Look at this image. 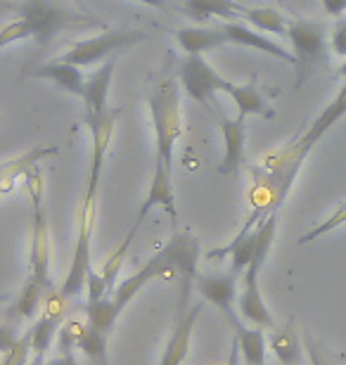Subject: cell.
I'll return each instance as SVG.
<instances>
[{
	"label": "cell",
	"mask_w": 346,
	"mask_h": 365,
	"mask_svg": "<svg viewBox=\"0 0 346 365\" xmlns=\"http://www.w3.org/2000/svg\"><path fill=\"white\" fill-rule=\"evenodd\" d=\"M200 240H197L193 232L183 230V232H175V235L168 240V242L161 247V250L154 254V257L147 261L143 268L121 280L119 284L114 287L112 302L116 306V311L123 313V309L133 302V299L145 289L147 282L152 280H175L178 282V318L183 313L188 311V297L190 292L195 289V280H197V264H200Z\"/></svg>",
	"instance_id": "6da1fadb"
},
{
	"label": "cell",
	"mask_w": 346,
	"mask_h": 365,
	"mask_svg": "<svg viewBox=\"0 0 346 365\" xmlns=\"http://www.w3.org/2000/svg\"><path fill=\"white\" fill-rule=\"evenodd\" d=\"M275 230H278V214L266 216L256 225L254 257L249 261V266L245 268V273H242V287L238 292V311L242 320L252 327H259V330H270V327H273V316H270L268 306L261 297L259 275L270 254V247H273Z\"/></svg>",
	"instance_id": "7a4b0ae2"
},
{
	"label": "cell",
	"mask_w": 346,
	"mask_h": 365,
	"mask_svg": "<svg viewBox=\"0 0 346 365\" xmlns=\"http://www.w3.org/2000/svg\"><path fill=\"white\" fill-rule=\"evenodd\" d=\"M14 10H17V19L29 24L31 38L41 48H46L57 34L78 31V29H91V26H105L102 19L73 10L67 0H21Z\"/></svg>",
	"instance_id": "3957f363"
},
{
	"label": "cell",
	"mask_w": 346,
	"mask_h": 365,
	"mask_svg": "<svg viewBox=\"0 0 346 365\" xmlns=\"http://www.w3.org/2000/svg\"><path fill=\"white\" fill-rule=\"evenodd\" d=\"M154 126V143H157L159 162L173 171V150L183 133V109H180V83L175 78H161L157 88H152L147 98Z\"/></svg>",
	"instance_id": "277c9868"
},
{
	"label": "cell",
	"mask_w": 346,
	"mask_h": 365,
	"mask_svg": "<svg viewBox=\"0 0 346 365\" xmlns=\"http://www.w3.org/2000/svg\"><path fill=\"white\" fill-rule=\"evenodd\" d=\"M24 180L29 195H31V252H29L26 284L39 287L48 294L50 289H55V282L50 277V228L46 209H43L46 182H43V173L39 171V166L29 171Z\"/></svg>",
	"instance_id": "5b68a950"
},
{
	"label": "cell",
	"mask_w": 346,
	"mask_h": 365,
	"mask_svg": "<svg viewBox=\"0 0 346 365\" xmlns=\"http://www.w3.org/2000/svg\"><path fill=\"white\" fill-rule=\"evenodd\" d=\"M147 38H150V34L140 31V29H114V31H105L100 36H93V38L73 43V46H69L67 53L57 57V60L76 64V67H93V64L107 60L109 55L133 48Z\"/></svg>",
	"instance_id": "8992f818"
},
{
	"label": "cell",
	"mask_w": 346,
	"mask_h": 365,
	"mask_svg": "<svg viewBox=\"0 0 346 365\" xmlns=\"http://www.w3.org/2000/svg\"><path fill=\"white\" fill-rule=\"evenodd\" d=\"M95 216H98V200H83L81 204V218H78V237L73 247V259L67 275L57 289L62 297L76 299L86 289V277L93 271V230H95Z\"/></svg>",
	"instance_id": "52a82bcc"
},
{
	"label": "cell",
	"mask_w": 346,
	"mask_h": 365,
	"mask_svg": "<svg viewBox=\"0 0 346 365\" xmlns=\"http://www.w3.org/2000/svg\"><path fill=\"white\" fill-rule=\"evenodd\" d=\"M287 38L292 41L294 57H297V86L306 81L308 71L325 57V43H327V29L322 21L313 19H292L287 24Z\"/></svg>",
	"instance_id": "ba28073f"
},
{
	"label": "cell",
	"mask_w": 346,
	"mask_h": 365,
	"mask_svg": "<svg viewBox=\"0 0 346 365\" xmlns=\"http://www.w3.org/2000/svg\"><path fill=\"white\" fill-rule=\"evenodd\" d=\"M119 114H121V107H107L102 114L93 116V119H86L88 128H91V169H88V185H86L83 200H98L102 169H105V159H107L109 145H112Z\"/></svg>",
	"instance_id": "9c48e42d"
},
{
	"label": "cell",
	"mask_w": 346,
	"mask_h": 365,
	"mask_svg": "<svg viewBox=\"0 0 346 365\" xmlns=\"http://www.w3.org/2000/svg\"><path fill=\"white\" fill-rule=\"evenodd\" d=\"M178 83H180V88L195 102H200V105H209V102H213V95L228 93L233 86V81L220 76L202 55L185 57V62H183L178 69Z\"/></svg>",
	"instance_id": "30bf717a"
},
{
	"label": "cell",
	"mask_w": 346,
	"mask_h": 365,
	"mask_svg": "<svg viewBox=\"0 0 346 365\" xmlns=\"http://www.w3.org/2000/svg\"><path fill=\"white\" fill-rule=\"evenodd\" d=\"M195 289L202 297V302H209L223 313L225 323L233 332H238L245 325L238 311V275H197Z\"/></svg>",
	"instance_id": "8fae6325"
},
{
	"label": "cell",
	"mask_w": 346,
	"mask_h": 365,
	"mask_svg": "<svg viewBox=\"0 0 346 365\" xmlns=\"http://www.w3.org/2000/svg\"><path fill=\"white\" fill-rule=\"evenodd\" d=\"M164 209L168 218H171L173 223H178V207H175V190H173V171L164 166V162H159V159H154V173H152V180H150V190H147L145 195V202L140 204V211L136 216L133 225H131V230H136L143 225L145 216L150 214L152 209Z\"/></svg>",
	"instance_id": "7c38bea8"
},
{
	"label": "cell",
	"mask_w": 346,
	"mask_h": 365,
	"mask_svg": "<svg viewBox=\"0 0 346 365\" xmlns=\"http://www.w3.org/2000/svg\"><path fill=\"white\" fill-rule=\"evenodd\" d=\"M220 31H223L225 41L228 43H235V46H245V48H254V50H261L270 57H278L287 64H294L297 67V57L290 50H285L283 46H278L270 38H266L263 34L254 31V26H249L247 21H220Z\"/></svg>",
	"instance_id": "4fadbf2b"
},
{
	"label": "cell",
	"mask_w": 346,
	"mask_h": 365,
	"mask_svg": "<svg viewBox=\"0 0 346 365\" xmlns=\"http://www.w3.org/2000/svg\"><path fill=\"white\" fill-rule=\"evenodd\" d=\"M202 302L195 304L193 309L183 313L180 318H175V327L168 337V344L161 354V359L157 365H183L190 356V346H193V332L197 325V318L202 313Z\"/></svg>",
	"instance_id": "5bb4252c"
},
{
	"label": "cell",
	"mask_w": 346,
	"mask_h": 365,
	"mask_svg": "<svg viewBox=\"0 0 346 365\" xmlns=\"http://www.w3.org/2000/svg\"><path fill=\"white\" fill-rule=\"evenodd\" d=\"M21 76L57 83L62 91L76 95V98L83 95V86H86V76H83V71H81V67L62 62V60H53V62H43V64H36V67H29L21 71Z\"/></svg>",
	"instance_id": "9a60e30c"
},
{
	"label": "cell",
	"mask_w": 346,
	"mask_h": 365,
	"mask_svg": "<svg viewBox=\"0 0 346 365\" xmlns=\"http://www.w3.org/2000/svg\"><path fill=\"white\" fill-rule=\"evenodd\" d=\"M220 133H223V164H220V173H238L245 166V140H247V123L242 116L220 119Z\"/></svg>",
	"instance_id": "2e32d148"
},
{
	"label": "cell",
	"mask_w": 346,
	"mask_h": 365,
	"mask_svg": "<svg viewBox=\"0 0 346 365\" xmlns=\"http://www.w3.org/2000/svg\"><path fill=\"white\" fill-rule=\"evenodd\" d=\"M112 76H114V60H107L100 69H95L91 76L86 78L83 86V107H86V119L102 114L109 107V88H112Z\"/></svg>",
	"instance_id": "e0dca14e"
},
{
	"label": "cell",
	"mask_w": 346,
	"mask_h": 365,
	"mask_svg": "<svg viewBox=\"0 0 346 365\" xmlns=\"http://www.w3.org/2000/svg\"><path fill=\"white\" fill-rule=\"evenodd\" d=\"M175 41L180 50H185V55H204L228 43L218 26H183L175 31Z\"/></svg>",
	"instance_id": "ac0fdd59"
},
{
	"label": "cell",
	"mask_w": 346,
	"mask_h": 365,
	"mask_svg": "<svg viewBox=\"0 0 346 365\" xmlns=\"http://www.w3.org/2000/svg\"><path fill=\"white\" fill-rule=\"evenodd\" d=\"M53 155H57V148H36V150L24 152V155L17 159H12V162H5L0 166V195L10 192L14 187V182L19 178H24L31 169H36L46 157H53Z\"/></svg>",
	"instance_id": "d6986e66"
},
{
	"label": "cell",
	"mask_w": 346,
	"mask_h": 365,
	"mask_svg": "<svg viewBox=\"0 0 346 365\" xmlns=\"http://www.w3.org/2000/svg\"><path fill=\"white\" fill-rule=\"evenodd\" d=\"M247 5L238 0H185L188 17L195 21H209L211 17H218L223 21H242V12Z\"/></svg>",
	"instance_id": "ffe728a7"
},
{
	"label": "cell",
	"mask_w": 346,
	"mask_h": 365,
	"mask_svg": "<svg viewBox=\"0 0 346 365\" xmlns=\"http://www.w3.org/2000/svg\"><path fill=\"white\" fill-rule=\"evenodd\" d=\"M233 339L238 341L240 356L245 359V365H266L268 339H266V334H263V330L245 323L238 332H233Z\"/></svg>",
	"instance_id": "44dd1931"
},
{
	"label": "cell",
	"mask_w": 346,
	"mask_h": 365,
	"mask_svg": "<svg viewBox=\"0 0 346 365\" xmlns=\"http://www.w3.org/2000/svg\"><path fill=\"white\" fill-rule=\"evenodd\" d=\"M230 100L235 102L238 107V116L247 119L249 114H256V116H273V112L268 109V102L263 100V95L259 93L254 83H233L230 91Z\"/></svg>",
	"instance_id": "7402d4cb"
},
{
	"label": "cell",
	"mask_w": 346,
	"mask_h": 365,
	"mask_svg": "<svg viewBox=\"0 0 346 365\" xmlns=\"http://www.w3.org/2000/svg\"><path fill=\"white\" fill-rule=\"evenodd\" d=\"M268 349L283 365H301V341L299 334L294 332V320H290L283 330H278L268 339Z\"/></svg>",
	"instance_id": "603a6c76"
},
{
	"label": "cell",
	"mask_w": 346,
	"mask_h": 365,
	"mask_svg": "<svg viewBox=\"0 0 346 365\" xmlns=\"http://www.w3.org/2000/svg\"><path fill=\"white\" fill-rule=\"evenodd\" d=\"M88 323V320H86ZM107 344H109V334L98 330L93 325H86L83 334L78 339L76 351H81L93 365H109V354H107Z\"/></svg>",
	"instance_id": "cb8c5ba5"
},
{
	"label": "cell",
	"mask_w": 346,
	"mask_h": 365,
	"mask_svg": "<svg viewBox=\"0 0 346 365\" xmlns=\"http://www.w3.org/2000/svg\"><path fill=\"white\" fill-rule=\"evenodd\" d=\"M242 21H247L249 26L259 29V31H270L278 36H287V24H290L273 7H245Z\"/></svg>",
	"instance_id": "d4e9b609"
},
{
	"label": "cell",
	"mask_w": 346,
	"mask_h": 365,
	"mask_svg": "<svg viewBox=\"0 0 346 365\" xmlns=\"http://www.w3.org/2000/svg\"><path fill=\"white\" fill-rule=\"evenodd\" d=\"M133 237H136V230H128V232H126V237L121 240V245L116 247V250H114L112 254H109L107 261H105V266H102V271H100L102 280H105L107 289H109V294H112L114 287L119 284V282H116V277H119L123 264H126V257H128L131 245H133Z\"/></svg>",
	"instance_id": "484cf974"
},
{
	"label": "cell",
	"mask_w": 346,
	"mask_h": 365,
	"mask_svg": "<svg viewBox=\"0 0 346 365\" xmlns=\"http://www.w3.org/2000/svg\"><path fill=\"white\" fill-rule=\"evenodd\" d=\"M86 316H88V325H93V327H98V330H102V332L112 334L116 320H119L121 313L116 311L112 297H105V299H100V302H95V304H88L86 306Z\"/></svg>",
	"instance_id": "4316f807"
},
{
	"label": "cell",
	"mask_w": 346,
	"mask_h": 365,
	"mask_svg": "<svg viewBox=\"0 0 346 365\" xmlns=\"http://www.w3.org/2000/svg\"><path fill=\"white\" fill-rule=\"evenodd\" d=\"M83 320H76V318H67L57 332V354H73V349L78 346V339L81 334L86 330Z\"/></svg>",
	"instance_id": "83f0119b"
},
{
	"label": "cell",
	"mask_w": 346,
	"mask_h": 365,
	"mask_svg": "<svg viewBox=\"0 0 346 365\" xmlns=\"http://www.w3.org/2000/svg\"><path fill=\"white\" fill-rule=\"evenodd\" d=\"M346 223V202H342L340 207L335 209V214L330 216V218H325L320 225H315L313 230H308L306 235H301L299 237V245H308V242H313V240H318V237H322V235H327L330 230H335V228H340V225H344Z\"/></svg>",
	"instance_id": "f1b7e54d"
},
{
	"label": "cell",
	"mask_w": 346,
	"mask_h": 365,
	"mask_svg": "<svg viewBox=\"0 0 346 365\" xmlns=\"http://www.w3.org/2000/svg\"><path fill=\"white\" fill-rule=\"evenodd\" d=\"M31 337H29V332H24L21 337L14 341L10 351L3 354V361L0 365H26L29 363V356H31Z\"/></svg>",
	"instance_id": "f546056e"
},
{
	"label": "cell",
	"mask_w": 346,
	"mask_h": 365,
	"mask_svg": "<svg viewBox=\"0 0 346 365\" xmlns=\"http://www.w3.org/2000/svg\"><path fill=\"white\" fill-rule=\"evenodd\" d=\"M26 38H31V29H29L26 21L14 19L7 26L0 29V50L5 46H12V43H17V41H26Z\"/></svg>",
	"instance_id": "4dcf8cb0"
},
{
	"label": "cell",
	"mask_w": 346,
	"mask_h": 365,
	"mask_svg": "<svg viewBox=\"0 0 346 365\" xmlns=\"http://www.w3.org/2000/svg\"><path fill=\"white\" fill-rule=\"evenodd\" d=\"M86 289H88V304H95V302H100V299L109 297V289H107L105 280H102V275L95 273V271L88 273V277H86Z\"/></svg>",
	"instance_id": "1f68e13d"
},
{
	"label": "cell",
	"mask_w": 346,
	"mask_h": 365,
	"mask_svg": "<svg viewBox=\"0 0 346 365\" xmlns=\"http://www.w3.org/2000/svg\"><path fill=\"white\" fill-rule=\"evenodd\" d=\"M330 43H332V50L337 55H342L346 60V19H342L340 24L335 26L332 31V38H330Z\"/></svg>",
	"instance_id": "d6a6232c"
},
{
	"label": "cell",
	"mask_w": 346,
	"mask_h": 365,
	"mask_svg": "<svg viewBox=\"0 0 346 365\" xmlns=\"http://www.w3.org/2000/svg\"><path fill=\"white\" fill-rule=\"evenodd\" d=\"M325 12H330L332 17H342L346 12V0H320Z\"/></svg>",
	"instance_id": "836d02e7"
},
{
	"label": "cell",
	"mask_w": 346,
	"mask_h": 365,
	"mask_svg": "<svg viewBox=\"0 0 346 365\" xmlns=\"http://www.w3.org/2000/svg\"><path fill=\"white\" fill-rule=\"evenodd\" d=\"M46 365H78L73 354H57L53 359H46Z\"/></svg>",
	"instance_id": "e575fe53"
},
{
	"label": "cell",
	"mask_w": 346,
	"mask_h": 365,
	"mask_svg": "<svg viewBox=\"0 0 346 365\" xmlns=\"http://www.w3.org/2000/svg\"><path fill=\"white\" fill-rule=\"evenodd\" d=\"M306 346H308V354H311V363H313V365H325V363L320 361V356L315 354V349H313L311 341H306Z\"/></svg>",
	"instance_id": "d590c367"
},
{
	"label": "cell",
	"mask_w": 346,
	"mask_h": 365,
	"mask_svg": "<svg viewBox=\"0 0 346 365\" xmlns=\"http://www.w3.org/2000/svg\"><path fill=\"white\" fill-rule=\"evenodd\" d=\"M136 3H143V5H150V7H161L164 0H136Z\"/></svg>",
	"instance_id": "8d00e7d4"
},
{
	"label": "cell",
	"mask_w": 346,
	"mask_h": 365,
	"mask_svg": "<svg viewBox=\"0 0 346 365\" xmlns=\"http://www.w3.org/2000/svg\"><path fill=\"white\" fill-rule=\"evenodd\" d=\"M14 294H10V292H7V294H0V304H5V302H10Z\"/></svg>",
	"instance_id": "74e56055"
},
{
	"label": "cell",
	"mask_w": 346,
	"mask_h": 365,
	"mask_svg": "<svg viewBox=\"0 0 346 365\" xmlns=\"http://www.w3.org/2000/svg\"><path fill=\"white\" fill-rule=\"evenodd\" d=\"M342 78H346V60H344V67H342Z\"/></svg>",
	"instance_id": "f35d334b"
}]
</instances>
